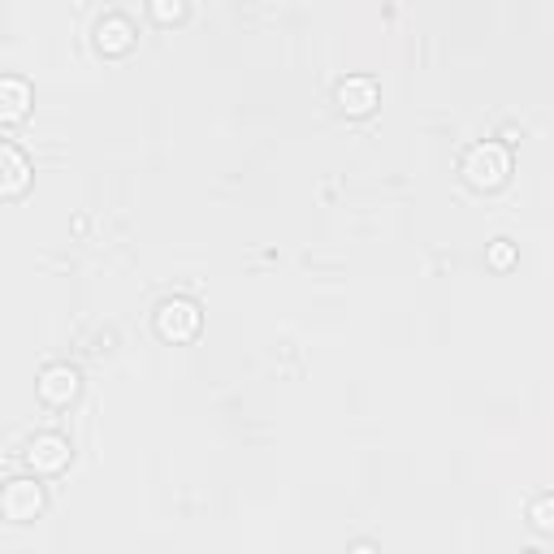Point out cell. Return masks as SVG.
I'll return each instance as SVG.
<instances>
[{
  "mask_svg": "<svg viewBox=\"0 0 554 554\" xmlns=\"http://www.w3.org/2000/svg\"><path fill=\"white\" fill-rule=\"evenodd\" d=\"M26 187H31V161L22 156V148L0 139V200L22 195Z\"/></svg>",
  "mask_w": 554,
  "mask_h": 554,
  "instance_id": "6",
  "label": "cell"
},
{
  "mask_svg": "<svg viewBox=\"0 0 554 554\" xmlns=\"http://www.w3.org/2000/svg\"><path fill=\"white\" fill-rule=\"evenodd\" d=\"M148 13H152V18L161 22V26H174L182 13H187V0H148Z\"/></svg>",
  "mask_w": 554,
  "mask_h": 554,
  "instance_id": "10",
  "label": "cell"
},
{
  "mask_svg": "<svg viewBox=\"0 0 554 554\" xmlns=\"http://www.w3.org/2000/svg\"><path fill=\"white\" fill-rule=\"evenodd\" d=\"M26 464H31L39 477H57L70 464V442L61 433H35L31 446H26Z\"/></svg>",
  "mask_w": 554,
  "mask_h": 554,
  "instance_id": "4",
  "label": "cell"
},
{
  "mask_svg": "<svg viewBox=\"0 0 554 554\" xmlns=\"http://www.w3.org/2000/svg\"><path fill=\"white\" fill-rule=\"evenodd\" d=\"M533 529L537 533H554V498L550 494H542L533 503Z\"/></svg>",
  "mask_w": 554,
  "mask_h": 554,
  "instance_id": "11",
  "label": "cell"
},
{
  "mask_svg": "<svg viewBox=\"0 0 554 554\" xmlns=\"http://www.w3.org/2000/svg\"><path fill=\"white\" fill-rule=\"evenodd\" d=\"M338 109L342 113H351V117H368L381 104V91H377V83L373 78H364V74H351V78H342L338 83Z\"/></svg>",
  "mask_w": 554,
  "mask_h": 554,
  "instance_id": "5",
  "label": "cell"
},
{
  "mask_svg": "<svg viewBox=\"0 0 554 554\" xmlns=\"http://www.w3.org/2000/svg\"><path fill=\"white\" fill-rule=\"evenodd\" d=\"M507 174H511V161H507L503 143H477V148H468V156H464V178L477 191L503 187Z\"/></svg>",
  "mask_w": 554,
  "mask_h": 554,
  "instance_id": "1",
  "label": "cell"
},
{
  "mask_svg": "<svg viewBox=\"0 0 554 554\" xmlns=\"http://www.w3.org/2000/svg\"><path fill=\"white\" fill-rule=\"evenodd\" d=\"M156 334L165 342H191L200 334V308L191 299H165L156 308Z\"/></svg>",
  "mask_w": 554,
  "mask_h": 554,
  "instance_id": "2",
  "label": "cell"
},
{
  "mask_svg": "<svg viewBox=\"0 0 554 554\" xmlns=\"http://www.w3.org/2000/svg\"><path fill=\"white\" fill-rule=\"evenodd\" d=\"M39 511H44V490H39L35 481H9L5 490H0V516L13 520V524H31Z\"/></svg>",
  "mask_w": 554,
  "mask_h": 554,
  "instance_id": "3",
  "label": "cell"
},
{
  "mask_svg": "<svg viewBox=\"0 0 554 554\" xmlns=\"http://www.w3.org/2000/svg\"><path fill=\"white\" fill-rule=\"evenodd\" d=\"M26 113H31V83L0 78V126H18Z\"/></svg>",
  "mask_w": 554,
  "mask_h": 554,
  "instance_id": "9",
  "label": "cell"
},
{
  "mask_svg": "<svg viewBox=\"0 0 554 554\" xmlns=\"http://www.w3.org/2000/svg\"><path fill=\"white\" fill-rule=\"evenodd\" d=\"M485 260H490L494 269H511V265H516V247H511L507 239H498V243L490 247V256H485Z\"/></svg>",
  "mask_w": 554,
  "mask_h": 554,
  "instance_id": "12",
  "label": "cell"
},
{
  "mask_svg": "<svg viewBox=\"0 0 554 554\" xmlns=\"http://www.w3.org/2000/svg\"><path fill=\"white\" fill-rule=\"evenodd\" d=\"M78 394V368L70 364H48L39 373V399L52 403V407H65Z\"/></svg>",
  "mask_w": 554,
  "mask_h": 554,
  "instance_id": "7",
  "label": "cell"
},
{
  "mask_svg": "<svg viewBox=\"0 0 554 554\" xmlns=\"http://www.w3.org/2000/svg\"><path fill=\"white\" fill-rule=\"evenodd\" d=\"M96 48L104 57H122V52L135 48V22L122 18V13H109L100 26H96Z\"/></svg>",
  "mask_w": 554,
  "mask_h": 554,
  "instance_id": "8",
  "label": "cell"
}]
</instances>
